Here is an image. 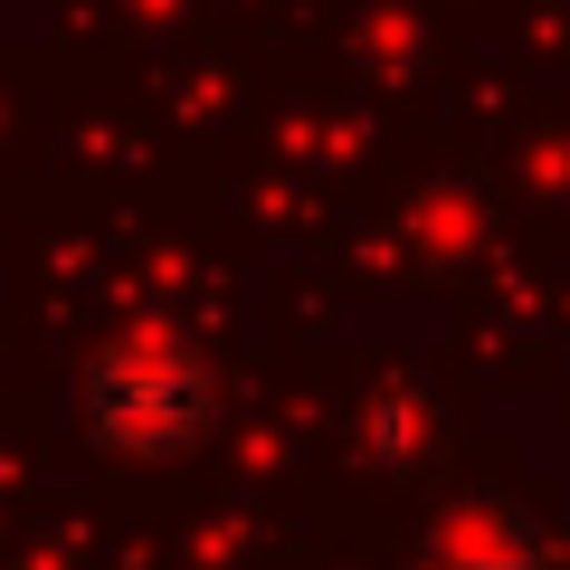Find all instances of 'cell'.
Masks as SVG:
<instances>
[{
    "label": "cell",
    "mask_w": 570,
    "mask_h": 570,
    "mask_svg": "<svg viewBox=\"0 0 570 570\" xmlns=\"http://www.w3.org/2000/svg\"><path fill=\"white\" fill-rule=\"evenodd\" d=\"M419 438H428V419H419V400H400V390H381V400L362 409L371 466H409V456H419Z\"/></svg>",
    "instance_id": "2"
},
{
    "label": "cell",
    "mask_w": 570,
    "mask_h": 570,
    "mask_svg": "<svg viewBox=\"0 0 570 570\" xmlns=\"http://www.w3.org/2000/svg\"><path fill=\"white\" fill-rule=\"evenodd\" d=\"M209 362L171 333H134L86 371V428H96L115 456H181L209 438Z\"/></svg>",
    "instance_id": "1"
},
{
    "label": "cell",
    "mask_w": 570,
    "mask_h": 570,
    "mask_svg": "<svg viewBox=\"0 0 570 570\" xmlns=\"http://www.w3.org/2000/svg\"><path fill=\"white\" fill-rule=\"evenodd\" d=\"M448 570H561V551H551L532 523H504V532H485V542H466Z\"/></svg>",
    "instance_id": "3"
}]
</instances>
